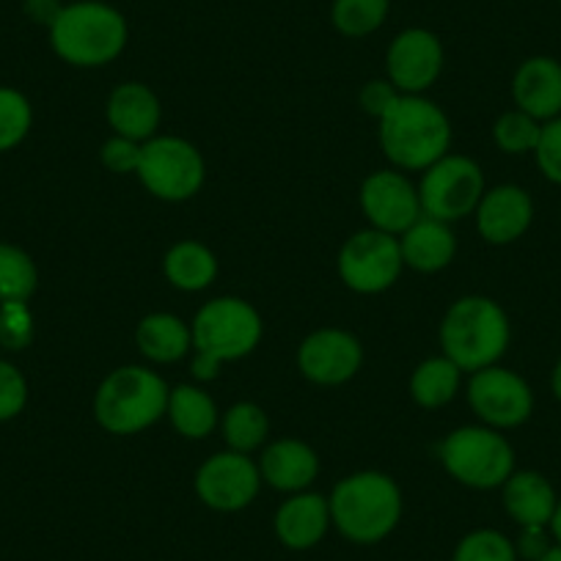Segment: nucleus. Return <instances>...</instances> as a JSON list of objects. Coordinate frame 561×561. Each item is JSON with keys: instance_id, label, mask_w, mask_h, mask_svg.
I'll list each match as a JSON object with an SVG mask.
<instances>
[{"instance_id": "obj_1", "label": "nucleus", "mask_w": 561, "mask_h": 561, "mask_svg": "<svg viewBox=\"0 0 561 561\" xmlns=\"http://www.w3.org/2000/svg\"><path fill=\"white\" fill-rule=\"evenodd\" d=\"M444 111L421 96H397L380 116V140L388 158L402 169H430L449 149Z\"/></svg>"}, {"instance_id": "obj_2", "label": "nucleus", "mask_w": 561, "mask_h": 561, "mask_svg": "<svg viewBox=\"0 0 561 561\" xmlns=\"http://www.w3.org/2000/svg\"><path fill=\"white\" fill-rule=\"evenodd\" d=\"M331 520L347 539L360 545L380 542L393 531L402 515L399 488L382 473H355L333 490Z\"/></svg>"}, {"instance_id": "obj_3", "label": "nucleus", "mask_w": 561, "mask_h": 561, "mask_svg": "<svg viewBox=\"0 0 561 561\" xmlns=\"http://www.w3.org/2000/svg\"><path fill=\"white\" fill-rule=\"evenodd\" d=\"M53 50L75 67H100L113 61L127 45V23L105 3H72L50 23Z\"/></svg>"}, {"instance_id": "obj_4", "label": "nucleus", "mask_w": 561, "mask_h": 561, "mask_svg": "<svg viewBox=\"0 0 561 561\" xmlns=\"http://www.w3.org/2000/svg\"><path fill=\"white\" fill-rule=\"evenodd\" d=\"M262 336V320L248 304L237 298H220L204 306L193 322L196 360L193 375L213 380L224 360L242 358L251 353Z\"/></svg>"}, {"instance_id": "obj_5", "label": "nucleus", "mask_w": 561, "mask_h": 561, "mask_svg": "<svg viewBox=\"0 0 561 561\" xmlns=\"http://www.w3.org/2000/svg\"><path fill=\"white\" fill-rule=\"evenodd\" d=\"M446 358L457 369L479 371L493 366L510 344L506 314L488 298H462L446 314L440 328Z\"/></svg>"}, {"instance_id": "obj_6", "label": "nucleus", "mask_w": 561, "mask_h": 561, "mask_svg": "<svg viewBox=\"0 0 561 561\" xmlns=\"http://www.w3.org/2000/svg\"><path fill=\"white\" fill-rule=\"evenodd\" d=\"M169 410V388L140 366L116 369L96 391L94 413L107 433L133 435L147 430Z\"/></svg>"}, {"instance_id": "obj_7", "label": "nucleus", "mask_w": 561, "mask_h": 561, "mask_svg": "<svg viewBox=\"0 0 561 561\" xmlns=\"http://www.w3.org/2000/svg\"><path fill=\"white\" fill-rule=\"evenodd\" d=\"M440 460L457 482L468 488H499L512 477V446L493 430L466 427L451 433L440 446Z\"/></svg>"}, {"instance_id": "obj_8", "label": "nucleus", "mask_w": 561, "mask_h": 561, "mask_svg": "<svg viewBox=\"0 0 561 561\" xmlns=\"http://www.w3.org/2000/svg\"><path fill=\"white\" fill-rule=\"evenodd\" d=\"M138 176L158 198L182 202L202 187L204 160L187 140L154 138L140 147Z\"/></svg>"}, {"instance_id": "obj_9", "label": "nucleus", "mask_w": 561, "mask_h": 561, "mask_svg": "<svg viewBox=\"0 0 561 561\" xmlns=\"http://www.w3.org/2000/svg\"><path fill=\"white\" fill-rule=\"evenodd\" d=\"M482 171L468 158H440L421 180L419 202L424 215L435 220H457L479 207L482 198Z\"/></svg>"}, {"instance_id": "obj_10", "label": "nucleus", "mask_w": 561, "mask_h": 561, "mask_svg": "<svg viewBox=\"0 0 561 561\" xmlns=\"http://www.w3.org/2000/svg\"><path fill=\"white\" fill-rule=\"evenodd\" d=\"M402 270V248L386 231H360L339 256V273L355 293H382Z\"/></svg>"}, {"instance_id": "obj_11", "label": "nucleus", "mask_w": 561, "mask_h": 561, "mask_svg": "<svg viewBox=\"0 0 561 561\" xmlns=\"http://www.w3.org/2000/svg\"><path fill=\"white\" fill-rule=\"evenodd\" d=\"M473 410L493 427H517L531 415L534 397L526 382L506 369H479L468 386Z\"/></svg>"}, {"instance_id": "obj_12", "label": "nucleus", "mask_w": 561, "mask_h": 561, "mask_svg": "<svg viewBox=\"0 0 561 561\" xmlns=\"http://www.w3.org/2000/svg\"><path fill=\"white\" fill-rule=\"evenodd\" d=\"M202 501L213 510L237 512L259 493V468L240 451H224L202 466L196 477Z\"/></svg>"}, {"instance_id": "obj_13", "label": "nucleus", "mask_w": 561, "mask_h": 561, "mask_svg": "<svg viewBox=\"0 0 561 561\" xmlns=\"http://www.w3.org/2000/svg\"><path fill=\"white\" fill-rule=\"evenodd\" d=\"M360 204L371 224L386 234H397V231L404 234L421 218L419 193L402 174H393V171L369 176L360 191Z\"/></svg>"}, {"instance_id": "obj_14", "label": "nucleus", "mask_w": 561, "mask_h": 561, "mask_svg": "<svg viewBox=\"0 0 561 561\" xmlns=\"http://www.w3.org/2000/svg\"><path fill=\"white\" fill-rule=\"evenodd\" d=\"M440 67H444V50L430 31H404L388 50V75L393 85L410 94L430 89L440 75Z\"/></svg>"}, {"instance_id": "obj_15", "label": "nucleus", "mask_w": 561, "mask_h": 561, "mask_svg": "<svg viewBox=\"0 0 561 561\" xmlns=\"http://www.w3.org/2000/svg\"><path fill=\"white\" fill-rule=\"evenodd\" d=\"M300 369L320 386H339L360 366V344L344 331H317L300 347Z\"/></svg>"}, {"instance_id": "obj_16", "label": "nucleus", "mask_w": 561, "mask_h": 561, "mask_svg": "<svg viewBox=\"0 0 561 561\" xmlns=\"http://www.w3.org/2000/svg\"><path fill=\"white\" fill-rule=\"evenodd\" d=\"M531 215L534 204L526 191L515 185L495 187L479 202V231L488 242L504 245V242L517 240L528 229Z\"/></svg>"}, {"instance_id": "obj_17", "label": "nucleus", "mask_w": 561, "mask_h": 561, "mask_svg": "<svg viewBox=\"0 0 561 561\" xmlns=\"http://www.w3.org/2000/svg\"><path fill=\"white\" fill-rule=\"evenodd\" d=\"M512 94L531 118H553L561 113V64L553 58H531L512 83Z\"/></svg>"}, {"instance_id": "obj_18", "label": "nucleus", "mask_w": 561, "mask_h": 561, "mask_svg": "<svg viewBox=\"0 0 561 561\" xmlns=\"http://www.w3.org/2000/svg\"><path fill=\"white\" fill-rule=\"evenodd\" d=\"M331 523V506L322 495L304 493L289 499L275 515V534L287 548L306 550L314 548L328 531Z\"/></svg>"}, {"instance_id": "obj_19", "label": "nucleus", "mask_w": 561, "mask_h": 561, "mask_svg": "<svg viewBox=\"0 0 561 561\" xmlns=\"http://www.w3.org/2000/svg\"><path fill=\"white\" fill-rule=\"evenodd\" d=\"M107 122L127 140L149 138L160 122L158 96L140 83L118 85L107 102Z\"/></svg>"}, {"instance_id": "obj_20", "label": "nucleus", "mask_w": 561, "mask_h": 561, "mask_svg": "<svg viewBox=\"0 0 561 561\" xmlns=\"http://www.w3.org/2000/svg\"><path fill=\"white\" fill-rule=\"evenodd\" d=\"M556 493L548 479L534 471H520L504 482V506L523 528H545L553 520Z\"/></svg>"}, {"instance_id": "obj_21", "label": "nucleus", "mask_w": 561, "mask_h": 561, "mask_svg": "<svg viewBox=\"0 0 561 561\" xmlns=\"http://www.w3.org/2000/svg\"><path fill=\"white\" fill-rule=\"evenodd\" d=\"M399 248H402V262H408L410 267L421 270V273H435L451 262L457 242L444 220H435L427 215L404 231Z\"/></svg>"}, {"instance_id": "obj_22", "label": "nucleus", "mask_w": 561, "mask_h": 561, "mask_svg": "<svg viewBox=\"0 0 561 561\" xmlns=\"http://www.w3.org/2000/svg\"><path fill=\"white\" fill-rule=\"evenodd\" d=\"M262 477L275 490H304L317 477V455L300 440H278L264 451Z\"/></svg>"}, {"instance_id": "obj_23", "label": "nucleus", "mask_w": 561, "mask_h": 561, "mask_svg": "<svg viewBox=\"0 0 561 561\" xmlns=\"http://www.w3.org/2000/svg\"><path fill=\"white\" fill-rule=\"evenodd\" d=\"M138 347L158 364L180 360L191 347V331L171 314H152L138 325Z\"/></svg>"}, {"instance_id": "obj_24", "label": "nucleus", "mask_w": 561, "mask_h": 561, "mask_svg": "<svg viewBox=\"0 0 561 561\" xmlns=\"http://www.w3.org/2000/svg\"><path fill=\"white\" fill-rule=\"evenodd\" d=\"M218 273V262L213 253L198 242H180L165 256V275L174 287L187 289V293H198V289L209 287Z\"/></svg>"}, {"instance_id": "obj_25", "label": "nucleus", "mask_w": 561, "mask_h": 561, "mask_svg": "<svg viewBox=\"0 0 561 561\" xmlns=\"http://www.w3.org/2000/svg\"><path fill=\"white\" fill-rule=\"evenodd\" d=\"M169 413L174 427L185 438H204L213 433L215 419H218L213 399L191 386H180L169 393Z\"/></svg>"}, {"instance_id": "obj_26", "label": "nucleus", "mask_w": 561, "mask_h": 561, "mask_svg": "<svg viewBox=\"0 0 561 561\" xmlns=\"http://www.w3.org/2000/svg\"><path fill=\"white\" fill-rule=\"evenodd\" d=\"M457 382H460L457 364H451L449 358H433L424 360L415 369L410 391H413L415 402L424 404V408H440V404H446L455 397Z\"/></svg>"}, {"instance_id": "obj_27", "label": "nucleus", "mask_w": 561, "mask_h": 561, "mask_svg": "<svg viewBox=\"0 0 561 561\" xmlns=\"http://www.w3.org/2000/svg\"><path fill=\"white\" fill-rule=\"evenodd\" d=\"M36 289V267L25 251L0 245V304H23Z\"/></svg>"}, {"instance_id": "obj_28", "label": "nucleus", "mask_w": 561, "mask_h": 561, "mask_svg": "<svg viewBox=\"0 0 561 561\" xmlns=\"http://www.w3.org/2000/svg\"><path fill=\"white\" fill-rule=\"evenodd\" d=\"M224 433L231 449L245 455V451H253L264 438H267V415H264L256 404H234V408L226 413Z\"/></svg>"}, {"instance_id": "obj_29", "label": "nucleus", "mask_w": 561, "mask_h": 561, "mask_svg": "<svg viewBox=\"0 0 561 561\" xmlns=\"http://www.w3.org/2000/svg\"><path fill=\"white\" fill-rule=\"evenodd\" d=\"M388 14V0H336L333 23L347 36H366L382 25Z\"/></svg>"}, {"instance_id": "obj_30", "label": "nucleus", "mask_w": 561, "mask_h": 561, "mask_svg": "<svg viewBox=\"0 0 561 561\" xmlns=\"http://www.w3.org/2000/svg\"><path fill=\"white\" fill-rule=\"evenodd\" d=\"M539 133H542V127L537 124V118L523 111L504 113L495 122V144L510 154L534 152L539 144Z\"/></svg>"}, {"instance_id": "obj_31", "label": "nucleus", "mask_w": 561, "mask_h": 561, "mask_svg": "<svg viewBox=\"0 0 561 561\" xmlns=\"http://www.w3.org/2000/svg\"><path fill=\"white\" fill-rule=\"evenodd\" d=\"M31 127V105L20 91L0 89V152L18 147Z\"/></svg>"}, {"instance_id": "obj_32", "label": "nucleus", "mask_w": 561, "mask_h": 561, "mask_svg": "<svg viewBox=\"0 0 561 561\" xmlns=\"http://www.w3.org/2000/svg\"><path fill=\"white\" fill-rule=\"evenodd\" d=\"M455 561H517V550L504 534L482 528L457 545Z\"/></svg>"}, {"instance_id": "obj_33", "label": "nucleus", "mask_w": 561, "mask_h": 561, "mask_svg": "<svg viewBox=\"0 0 561 561\" xmlns=\"http://www.w3.org/2000/svg\"><path fill=\"white\" fill-rule=\"evenodd\" d=\"M25 399H28L25 377L12 364L0 360V421L14 419L25 408Z\"/></svg>"}, {"instance_id": "obj_34", "label": "nucleus", "mask_w": 561, "mask_h": 561, "mask_svg": "<svg viewBox=\"0 0 561 561\" xmlns=\"http://www.w3.org/2000/svg\"><path fill=\"white\" fill-rule=\"evenodd\" d=\"M534 152H537V163L542 174L556 185H561V118L545 124Z\"/></svg>"}, {"instance_id": "obj_35", "label": "nucleus", "mask_w": 561, "mask_h": 561, "mask_svg": "<svg viewBox=\"0 0 561 561\" xmlns=\"http://www.w3.org/2000/svg\"><path fill=\"white\" fill-rule=\"evenodd\" d=\"M31 339V314L23 304H3L0 309V342L20 350Z\"/></svg>"}, {"instance_id": "obj_36", "label": "nucleus", "mask_w": 561, "mask_h": 561, "mask_svg": "<svg viewBox=\"0 0 561 561\" xmlns=\"http://www.w3.org/2000/svg\"><path fill=\"white\" fill-rule=\"evenodd\" d=\"M102 160L111 171L116 174H127V171H138V160H140V147H135V140L127 138H113L107 140L105 147H102Z\"/></svg>"}, {"instance_id": "obj_37", "label": "nucleus", "mask_w": 561, "mask_h": 561, "mask_svg": "<svg viewBox=\"0 0 561 561\" xmlns=\"http://www.w3.org/2000/svg\"><path fill=\"white\" fill-rule=\"evenodd\" d=\"M393 100H397V94L386 83H369V89L364 91V107L375 116H382Z\"/></svg>"}, {"instance_id": "obj_38", "label": "nucleus", "mask_w": 561, "mask_h": 561, "mask_svg": "<svg viewBox=\"0 0 561 561\" xmlns=\"http://www.w3.org/2000/svg\"><path fill=\"white\" fill-rule=\"evenodd\" d=\"M548 539H545V531L542 528H523V537H520V553L526 556V559L537 561L539 556L548 550Z\"/></svg>"}, {"instance_id": "obj_39", "label": "nucleus", "mask_w": 561, "mask_h": 561, "mask_svg": "<svg viewBox=\"0 0 561 561\" xmlns=\"http://www.w3.org/2000/svg\"><path fill=\"white\" fill-rule=\"evenodd\" d=\"M550 528H553L556 542L561 545V501H559V504H556V512H553V520H550Z\"/></svg>"}, {"instance_id": "obj_40", "label": "nucleus", "mask_w": 561, "mask_h": 561, "mask_svg": "<svg viewBox=\"0 0 561 561\" xmlns=\"http://www.w3.org/2000/svg\"><path fill=\"white\" fill-rule=\"evenodd\" d=\"M537 561H561V545H550V548L545 550Z\"/></svg>"}, {"instance_id": "obj_41", "label": "nucleus", "mask_w": 561, "mask_h": 561, "mask_svg": "<svg viewBox=\"0 0 561 561\" xmlns=\"http://www.w3.org/2000/svg\"><path fill=\"white\" fill-rule=\"evenodd\" d=\"M553 393L559 397V402H561V360H559V366L553 369Z\"/></svg>"}]
</instances>
